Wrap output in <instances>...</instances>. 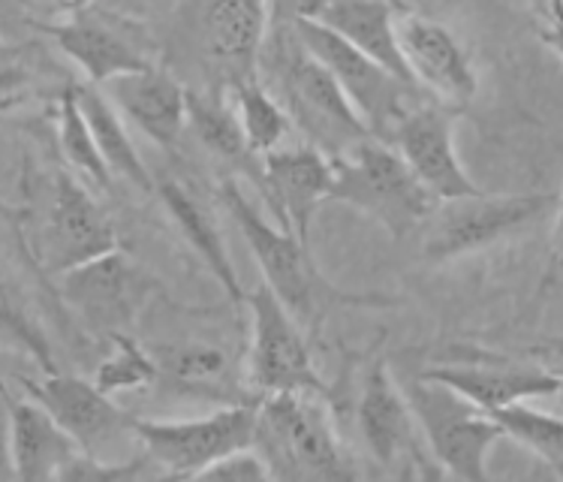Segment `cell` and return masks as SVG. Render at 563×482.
Returning a JSON list of instances; mask_svg holds the SVG:
<instances>
[{
	"instance_id": "cell-10",
	"label": "cell",
	"mask_w": 563,
	"mask_h": 482,
	"mask_svg": "<svg viewBox=\"0 0 563 482\" xmlns=\"http://www.w3.org/2000/svg\"><path fill=\"white\" fill-rule=\"evenodd\" d=\"M115 251H121L115 223L67 169H55L46 218L36 239L40 265L48 275L64 277Z\"/></svg>"
},
{
	"instance_id": "cell-14",
	"label": "cell",
	"mask_w": 563,
	"mask_h": 482,
	"mask_svg": "<svg viewBox=\"0 0 563 482\" xmlns=\"http://www.w3.org/2000/svg\"><path fill=\"white\" fill-rule=\"evenodd\" d=\"M419 377L449 386L488 416L516 404H528L530 398L561 395L563 386L561 374H554L549 368L525 365L497 353H476V350L471 357L449 359L443 365L426 368L419 371Z\"/></svg>"
},
{
	"instance_id": "cell-2",
	"label": "cell",
	"mask_w": 563,
	"mask_h": 482,
	"mask_svg": "<svg viewBox=\"0 0 563 482\" xmlns=\"http://www.w3.org/2000/svg\"><path fill=\"white\" fill-rule=\"evenodd\" d=\"M332 163L334 187L329 199L362 211L391 239L422 230L440 206L389 142L365 139Z\"/></svg>"
},
{
	"instance_id": "cell-19",
	"label": "cell",
	"mask_w": 563,
	"mask_h": 482,
	"mask_svg": "<svg viewBox=\"0 0 563 482\" xmlns=\"http://www.w3.org/2000/svg\"><path fill=\"white\" fill-rule=\"evenodd\" d=\"M292 12L329 28L362 55H368L374 64L389 69L395 79L416 88L413 76L404 64L401 43H398V7L368 3V0H334V3H301V7H292Z\"/></svg>"
},
{
	"instance_id": "cell-35",
	"label": "cell",
	"mask_w": 563,
	"mask_h": 482,
	"mask_svg": "<svg viewBox=\"0 0 563 482\" xmlns=\"http://www.w3.org/2000/svg\"><path fill=\"white\" fill-rule=\"evenodd\" d=\"M413 459H416V471H413V476H410V482H443V476H446V473H443V468H440L438 461L426 459L419 449L413 452Z\"/></svg>"
},
{
	"instance_id": "cell-5",
	"label": "cell",
	"mask_w": 563,
	"mask_h": 482,
	"mask_svg": "<svg viewBox=\"0 0 563 482\" xmlns=\"http://www.w3.org/2000/svg\"><path fill=\"white\" fill-rule=\"evenodd\" d=\"M289 22H292V31L299 36L305 52L313 61H320L322 67L329 69V76L338 81V88L344 91L358 118L365 121L371 136L379 142H391L395 130L404 124V118L410 116L416 106H422L419 97H426V94L395 79L389 69L374 64L368 55H362L358 48L332 34L329 28H322L311 19H301L292 10H289Z\"/></svg>"
},
{
	"instance_id": "cell-17",
	"label": "cell",
	"mask_w": 563,
	"mask_h": 482,
	"mask_svg": "<svg viewBox=\"0 0 563 482\" xmlns=\"http://www.w3.org/2000/svg\"><path fill=\"white\" fill-rule=\"evenodd\" d=\"M34 24L55 40V46L85 73V79L93 88H106L121 76L154 67L130 36H124L118 28H112L106 19L85 7L73 10L60 22Z\"/></svg>"
},
{
	"instance_id": "cell-29",
	"label": "cell",
	"mask_w": 563,
	"mask_h": 482,
	"mask_svg": "<svg viewBox=\"0 0 563 482\" xmlns=\"http://www.w3.org/2000/svg\"><path fill=\"white\" fill-rule=\"evenodd\" d=\"M504 435L516 440L518 447H525L533 456H540L545 464H561L563 461V416L545 414L530 404H516L492 414Z\"/></svg>"
},
{
	"instance_id": "cell-18",
	"label": "cell",
	"mask_w": 563,
	"mask_h": 482,
	"mask_svg": "<svg viewBox=\"0 0 563 482\" xmlns=\"http://www.w3.org/2000/svg\"><path fill=\"white\" fill-rule=\"evenodd\" d=\"M126 121L145 133L161 151L178 154L187 127V88L163 67L121 76L103 88Z\"/></svg>"
},
{
	"instance_id": "cell-12",
	"label": "cell",
	"mask_w": 563,
	"mask_h": 482,
	"mask_svg": "<svg viewBox=\"0 0 563 482\" xmlns=\"http://www.w3.org/2000/svg\"><path fill=\"white\" fill-rule=\"evenodd\" d=\"M154 289L157 284L126 256L124 248L60 277V296L67 308L76 310L85 326L103 335L106 341L130 335Z\"/></svg>"
},
{
	"instance_id": "cell-11",
	"label": "cell",
	"mask_w": 563,
	"mask_h": 482,
	"mask_svg": "<svg viewBox=\"0 0 563 482\" xmlns=\"http://www.w3.org/2000/svg\"><path fill=\"white\" fill-rule=\"evenodd\" d=\"M27 398L43 407L48 419L76 443L85 456L103 459V452L121 437H136L133 425L136 416L112 402L93 380L73 377V374H43V377H19Z\"/></svg>"
},
{
	"instance_id": "cell-9",
	"label": "cell",
	"mask_w": 563,
	"mask_h": 482,
	"mask_svg": "<svg viewBox=\"0 0 563 482\" xmlns=\"http://www.w3.org/2000/svg\"><path fill=\"white\" fill-rule=\"evenodd\" d=\"M133 435L163 473L190 480L235 452L256 447L260 404H227L199 419H142Z\"/></svg>"
},
{
	"instance_id": "cell-13",
	"label": "cell",
	"mask_w": 563,
	"mask_h": 482,
	"mask_svg": "<svg viewBox=\"0 0 563 482\" xmlns=\"http://www.w3.org/2000/svg\"><path fill=\"white\" fill-rule=\"evenodd\" d=\"M398 43L419 91L449 112H464L479 91L471 52L443 22L398 7Z\"/></svg>"
},
{
	"instance_id": "cell-31",
	"label": "cell",
	"mask_w": 563,
	"mask_h": 482,
	"mask_svg": "<svg viewBox=\"0 0 563 482\" xmlns=\"http://www.w3.org/2000/svg\"><path fill=\"white\" fill-rule=\"evenodd\" d=\"M148 456L126 461H103L97 456L73 452L55 482H139L148 471Z\"/></svg>"
},
{
	"instance_id": "cell-4",
	"label": "cell",
	"mask_w": 563,
	"mask_h": 482,
	"mask_svg": "<svg viewBox=\"0 0 563 482\" xmlns=\"http://www.w3.org/2000/svg\"><path fill=\"white\" fill-rule=\"evenodd\" d=\"M251 308V350H247V392L256 402L277 395H313L334 402L332 386L313 368L308 332L272 289L260 284L247 293Z\"/></svg>"
},
{
	"instance_id": "cell-25",
	"label": "cell",
	"mask_w": 563,
	"mask_h": 482,
	"mask_svg": "<svg viewBox=\"0 0 563 482\" xmlns=\"http://www.w3.org/2000/svg\"><path fill=\"white\" fill-rule=\"evenodd\" d=\"M76 97H79L81 112L85 121L91 127L93 142L100 149V157L109 166V173L124 178L126 184H133L142 194H157V184L151 178L148 166L142 161V154L133 145V139L126 133L121 112L115 103L106 97L103 88H93V85H76Z\"/></svg>"
},
{
	"instance_id": "cell-6",
	"label": "cell",
	"mask_w": 563,
	"mask_h": 482,
	"mask_svg": "<svg viewBox=\"0 0 563 482\" xmlns=\"http://www.w3.org/2000/svg\"><path fill=\"white\" fill-rule=\"evenodd\" d=\"M275 69L280 79V103L308 133L313 149H320L334 161L356 149L358 142L374 139L353 103L338 88V81L329 76V69L305 52L296 31L280 36Z\"/></svg>"
},
{
	"instance_id": "cell-15",
	"label": "cell",
	"mask_w": 563,
	"mask_h": 482,
	"mask_svg": "<svg viewBox=\"0 0 563 482\" xmlns=\"http://www.w3.org/2000/svg\"><path fill=\"white\" fill-rule=\"evenodd\" d=\"M438 202L485 194L455 151V112L438 103L416 106L389 142Z\"/></svg>"
},
{
	"instance_id": "cell-7",
	"label": "cell",
	"mask_w": 563,
	"mask_h": 482,
	"mask_svg": "<svg viewBox=\"0 0 563 482\" xmlns=\"http://www.w3.org/2000/svg\"><path fill=\"white\" fill-rule=\"evenodd\" d=\"M549 211H558L554 194H479L449 199L434 208V215L422 227V256L428 263L443 265L488 251L533 227Z\"/></svg>"
},
{
	"instance_id": "cell-21",
	"label": "cell",
	"mask_w": 563,
	"mask_h": 482,
	"mask_svg": "<svg viewBox=\"0 0 563 482\" xmlns=\"http://www.w3.org/2000/svg\"><path fill=\"white\" fill-rule=\"evenodd\" d=\"M358 435L377 464H391L401 452L413 447L416 416L407 404V395L391 380L386 359H374L362 377L358 395Z\"/></svg>"
},
{
	"instance_id": "cell-37",
	"label": "cell",
	"mask_w": 563,
	"mask_h": 482,
	"mask_svg": "<svg viewBox=\"0 0 563 482\" xmlns=\"http://www.w3.org/2000/svg\"><path fill=\"white\" fill-rule=\"evenodd\" d=\"M552 471H554V476H558V482H563V461L561 464H554Z\"/></svg>"
},
{
	"instance_id": "cell-38",
	"label": "cell",
	"mask_w": 563,
	"mask_h": 482,
	"mask_svg": "<svg viewBox=\"0 0 563 482\" xmlns=\"http://www.w3.org/2000/svg\"><path fill=\"white\" fill-rule=\"evenodd\" d=\"M561 377H563V374H561ZM561 398H563V386H561Z\"/></svg>"
},
{
	"instance_id": "cell-28",
	"label": "cell",
	"mask_w": 563,
	"mask_h": 482,
	"mask_svg": "<svg viewBox=\"0 0 563 482\" xmlns=\"http://www.w3.org/2000/svg\"><path fill=\"white\" fill-rule=\"evenodd\" d=\"M58 149L60 154H64V161H67L69 169H76L79 175H85V178L91 184H97L100 190H109V187H112V178H115V175L109 173V166H106V161L100 157V149H97V142H93L91 127L85 121L79 97H76V85H69L58 100Z\"/></svg>"
},
{
	"instance_id": "cell-3",
	"label": "cell",
	"mask_w": 563,
	"mask_h": 482,
	"mask_svg": "<svg viewBox=\"0 0 563 482\" xmlns=\"http://www.w3.org/2000/svg\"><path fill=\"white\" fill-rule=\"evenodd\" d=\"M313 395H277L260 402V437L277 482H356L338 447L325 407Z\"/></svg>"
},
{
	"instance_id": "cell-24",
	"label": "cell",
	"mask_w": 563,
	"mask_h": 482,
	"mask_svg": "<svg viewBox=\"0 0 563 482\" xmlns=\"http://www.w3.org/2000/svg\"><path fill=\"white\" fill-rule=\"evenodd\" d=\"M187 127L194 130V136L208 154L242 169L263 190V161L247 145L235 106L223 103L220 94L190 91L187 94Z\"/></svg>"
},
{
	"instance_id": "cell-16",
	"label": "cell",
	"mask_w": 563,
	"mask_h": 482,
	"mask_svg": "<svg viewBox=\"0 0 563 482\" xmlns=\"http://www.w3.org/2000/svg\"><path fill=\"white\" fill-rule=\"evenodd\" d=\"M334 187V163L329 154L308 145L277 149L263 157V194L280 227L311 248V223L317 208L329 202Z\"/></svg>"
},
{
	"instance_id": "cell-36",
	"label": "cell",
	"mask_w": 563,
	"mask_h": 482,
	"mask_svg": "<svg viewBox=\"0 0 563 482\" xmlns=\"http://www.w3.org/2000/svg\"><path fill=\"white\" fill-rule=\"evenodd\" d=\"M139 482H187L181 476H173V473H157V476H148V480H139Z\"/></svg>"
},
{
	"instance_id": "cell-20",
	"label": "cell",
	"mask_w": 563,
	"mask_h": 482,
	"mask_svg": "<svg viewBox=\"0 0 563 482\" xmlns=\"http://www.w3.org/2000/svg\"><path fill=\"white\" fill-rule=\"evenodd\" d=\"M196 36L208 58L230 69L232 85L256 79L272 10L253 0H227L196 7Z\"/></svg>"
},
{
	"instance_id": "cell-23",
	"label": "cell",
	"mask_w": 563,
	"mask_h": 482,
	"mask_svg": "<svg viewBox=\"0 0 563 482\" xmlns=\"http://www.w3.org/2000/svg\"><path fill=\"white\" fill-rule=\"evenodd\" d=\"M157 196H161L163 208H166V215L175 223L178 235L199 256V263L211 272V277L218 281V287L227 293V299L232 305H244L247 302V289L239 281V272H235L230 251H227V241L220 235L211 211L187 190L185 184L178 182L157 184Z\"/></svg>"
},
{
	"instance_id": "cell-1",
	"label": "cell",
	"mask_w": 563,
	"mask_h": 482,
	"mask_svg": "<svg viewBox=\"0 0 563 482\" xmlns=\"http://www.w3.org/2000/svg\"><path fill=\"white\" fill-rule=\"evenodd\" d=\"M220 202L230 211L235 227L247 241L253 260L260 263L263 284L277 296V302L299 320L305 332L317 335L332 310L344 308H395L398 299L374 289H346L322 275L311 256V248L301 244L292 232L275 227L263 218V211L242 194L235 178L220 182Z\"/></svg>"
},
{
	"instance_id": "cell-30",
	"label": "cell",
	"mask_w": 563,
	"mask_h": 482,
	"mask_svg": "<svg viewBox=\"0 0 563 482\" xmlns=\"http://www.w3.org/2000/svg\"><path fill=\"white\" fill-rule=\"evenodd\" d=\"M109 344H112V353L93 371V383L106 395L142 390L161 380V368H157V359L151 357V347L139 344L133 335H115L109 338Z\"/></svg>"
},
{
	"instance_id": "cell-32",
	"label": "cell",
	"mask_w": 563,
	"mask_h": 482,
	"mask_svg": "<svg viewBox=\"0 0 563 482\" xmlns=\"http://www.w3.org/2000/svg\"><path fill=\"white\" fill-rule=\"evenodd\" d=\"M187 482H277L268 461L253 452V449H244V452H235L230 459L211 464L202 473H196Z\"/></svg>"
},
{
	"instance_id": "cell-8",
	"label": "cell",
	"mask_w": 563,
	"mask_h": 482,
	"mask_svg": "<svg viewBox=\"0 0 563 482\" xmlns=\"http://www.w3.org/2000/svg\"><path fill=\"white\" fill-rule=\"evenodd\" d=\"M404 395L443 473L459 482H492L488 456L497 440L506 437L492 416L461 398L459 392L419 374L407 383Z\"/></svg>"
},
{
	"instance_id": "cell-22",
	"label": "cell",
	"mask_w": 563,
	"mask_h": 482,
	"mask_svg": "<svg viewBox=\"0 0 563 482\" xmlns=\"http://www.w3.org/2000/svg\"><path fill=\"white\" fill-rule=\"evenodd\" d=\"M12 482H55L64 461L79 452L43 407L7 392Z\"/></svg>"
},
{
	"instance_id": "cell-33",
	"label": "cell",
	"mask_w": 563,
	"mask_h": 482,
	"mask_svg": "<svg viewBox=\"0 0 563 482\" xmlns=\"http://www.w3.org/2000/svg\"><path fill=\"white\" fill-rule=\"evenodd\" d=\"M533 15H537V34L542 46H549L558 58H563V3L533 7Z\"/></svg>"
},
{
	"instance_id": "cell-34",
	"label": "cell",
	"mask_w": 563,
	"mask_h": 482,
	"mask_svg": "<svg viewBox=\"0 0 563 482\" xmlns=\"http://www.w3.org/2000/svg\"><path fill=\"white\" fill-rule=\"evenodd\" d=\"M554 218H558V223H554V251H552V265H549V275H545V284L552 281L554 272L563 265V194L558 196V211H554ZM545 284H542V287H545Z\"/></svg>"
},
{
	"instance_id": "cell-27",
	"label": "cell",
	"mask_w": 563,
	"mask_h": 482,
	"mask_svg": "<svg viewBox=\"0 0 563 482\" xmlns=\"http://www.w3.org/2000/svg\"><path fill=\"white\" fill-rule=\"evenodd\" d=\"M232 106L242 121L244 139L260 161L284 145L292 118L275 94L260 85V79H244L232 85Z\"/></svg>"
},
{
	"instance_id": "cell-26",
	"label": "cell",
	"mask_w": 563,
	"mask_h": 482,
	"mask_svg": "<svg viewBox=\"0 0 563 482\" xmlns=\"http://www.w3.org/2000/svg\"><path fill=\"white\" fill-rule=\"evenodd\" d=\"M151 357L157 359L161 380L169 392L194 395V398H227L230 392V357L214 344H157L151 347Z\"/></svg>"
}]
</instances>
